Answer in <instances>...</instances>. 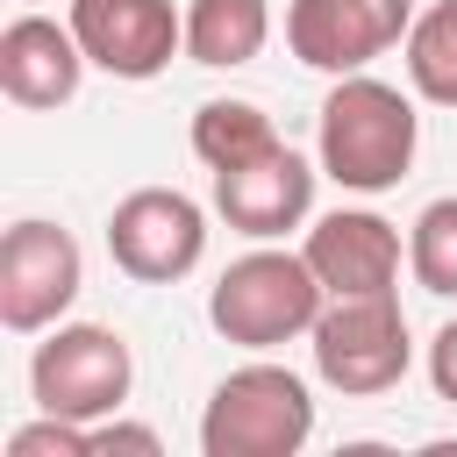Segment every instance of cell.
Listing matches in <instances>:
<instances>
[{
	"label": "cell",
	"instance_id": "8",
	"mask_svg": "<svg viewBox=\"0 0 457 457\" xmlns=\"http://www.w3.org/2000/svg\"><path fill=\"white\" fill-rule=\"evenodd\" d=\"M407 29H414V0H293L286 7V50L328 79L364 71L371 57L407 43Z\"/></svg>",
	"mask_w": 457,
	"mask_h": 457
},
{
	"label": "cell",
	"instance_id": "18",
	"mask_svg": "<svg viewBox=\"0 0 457 457\" xmlns=\"http://www.w3.org/2000/svg\"><path fill=\"white\" fill-rule=\"evenodd\" d=\"M114 450H129V457H157L164 443H157V428H143V421H93V457H114Z\"/></svg>",
	"mask_w": 457,
	"mask_h": 457
},
{
	"label": "cell",
	"instance_id": "17",
	"mask_svg": "<svg viewBox=\"0 0 457 457\" xmlns=\"http://www.w3.org/2000/svg\"><path fill=\"white\" fill-rule=\"evenodd\" d=\"M7 457H93V428L64 421V414H43V421L7 436Z\"/></svg>",
	"mask_w": 457,
	"mask_h": 457
},
{
	"label": "cell",
	"instance_id": "12",
	"mask_svg": "<svg viewBox=\"0 0 457 457\" xmlns=\"http://www.w3.org/2000/svg\"><path fill=\"white\" fill-rule=\"evenodd\" d=\"M86 79V50L71 36V21L57 29L50 14H14L0 29V93L14 107H64Z\"/></svg>",
	"mask_w": 457,
	"mask_h": 457
},
{
	"label": "cell",
	"instance_id": "13",
	"mask_svg": "<svg viewBox=\"0 0 457 457\" xmlns=\"http://www.w3.org/2000/svg\"><path fill=\"white\" fill-rule=\"evenodd\" d=\"M271 7L264 0H193L186 7V57L207 71H236L264 50Z\"/></svg>",
	"mask_w": 457,
	"mask_h": 457
},
{
	"label": "cell",
	"instance_id": "15",
	"mask_svg": "<svg viewBox=\"0 0 457 457\" xmlns=\"http://www.w3.org/2000/svg\"><path fill=\"white\" fill-rule=\"evenodd\" d=\"M407 86L428 107H457V0H436L407 29Z\"/></svg>",
	"mask_w": 457,
	"mask_h": 457
},
{
	"label": "cell",
	"instance_id": "5",
	"mask_svg": "<svg viewBox=\"0 0 457 457\" xmlns=\"http://www.w3.org/2000/svg\"><path fill=\"white\" fill-rule=\"evenodd\" d=\"M129 386H136V357L100 321H57V328H43V343L29 357L36 407L43 414H64V421H86V428L107 421V414H121Z\"/></svg>",
	"mask_w": 457,
	"mask_h": 457
},
{
	"label": "cell",
	"instance_id": "16",
	"mask_svg": "<svg viewBox=\"0 0 457 457\" xmlns=\"http://www.w3.org/2000/svg\"><path fill=\"white\" fill-rule=\"evenodd\" d=\"M407 271H414V286L421 293H457V193H443V200H428L421 214H414V228H407Z\"/></svg>",
	"mask_w": 457,
	"mask_h": 457
},
{
	"label": "cell",
	"instance_id": "6",
	"mask_svg": "<svg viewBox=\"0 0 457 457\" xmlns=\"http://www.w3.org/2000/svg\"><path fill=\"white\" fill-rule=\"evenodd\" d=\"M107 257L136 286H179L207 257V214L179 186H136L107 214Z\"/></svg>",
	"mask_w": 457,
	"mask_h": 457
},
{
	"label": "cell",
	"instance_id": "2",
	"mask_svg": "<svg viewBox=\"0 0 457 457\" xmlns=\"http://www.w3.org/2000/svg\"><path fill=\"white\" fill-rule=\"evenodd\" d=\"M321 307H328V293L300 250H250L207 293V321L236 350H278V343L307 336L321 321Z\"/></svg>",
	"mask_w": 457,
	"mask_h": 457
},
{
	"label": "cell",
	"instance_id": "4",
	"mask_svg": "<svg viewBox=\"0 0 457 457\" xmlns=\"http://www.w3.org/2000/svg\"><path fill=\"white\" fill-rule=\"evenodd\" d=\"M314 343V371L321 386H336L343 400H378L407 378L414 364V336L400 314V293H357V300H328L321 321L307 328Z\"/></svg>",
	"mask_w": 457,
	"mask_h": 457
},
{
	"label": "cell",
	"instance_id": "19",
	"mask_svg": "<svg viewBox=\"0 0 457 457\" xmlns=\"http://www.w3.org/2000/svg\"><path fill=\"white\" fill-rule=\"evenodd\" d=\"M428 386H436V400H450L457 407V314L436 328V343H428Z\"/></svg>",
	"mask_w": 457,
	"mask_h": 457
},
{
	"label": "cell",
	"instance_id": "1",
	"mask_svg": "<svg viewBox=\"0 0 457 457\" xmlns=\"http://www.w3.org/2000/svg\"><path fill=\"white\" fill-rule=\"evenodd\" d=\"M414 150H421V114L400 86H386L371 71H343L328 86L314 157L343 193H393L407 179Z\"/></svg>",
	"mask_w": 457,
	"mask_h": 457
},
{
	"label": "cell",
	"instance_id": "7",
	"mask_svg": "<svg viewBox=\"0 0 457 457\" xmlns=\"http://www.w3.org/2000/svg\"><path fill=\"white\" fill-rule=\"evenodd\" d=\"M86 286V257L71 243V228L57 221H14L0 236V328L14 336H43L64 321V307Z\"/></svg>",
	"mask_w": 457,
	"mask_h": 457
},
{
	"label": "cell",
	"instance_id": "3",
	"mask_svg": "<svg viewBox=\"0 0 457 457\" xmlns=\"http://www.w3.org/2000/svg\"><path fill=\"white\" fill-rule=\"evenodd\" d=\"M307 436H314V393L300 371H286L271 357L236 364L200 407L207 457H300Z\"/></svg>",
	"mask_w": 457,
	"mask_h": 457
},
{
	"label": "cell",
	"instance_id": "11",
	"mask_svg": "<svg viewBox=\"0 0 457 457\" xmlns=\"http://www.w3.org/2000/svg\"><path fill=\"white\" fill-rule=\"evenodd\" d=\"M300 257L314 264L328 300H357V293H393L400 278V228L371 207H336L307 228Z\"/></svg>",
	"mask_w": 457,
	"mask_h": 457
},
{
	"label": "cell",
	"instance_id": "10",
	"mask_svg": "<svg viewBox=\"0 0 457 457\" xmlns=\"http://www.w3.org/2000/svg\"><path fill=\"white\" fill-rule=\"evenodd\" d=\"M214 214L250 243H278L286 228H300L314 214V164L300 150L271 143L264 157L214 171Z\"/></svg>",
	"mask_w": 457,
	"mask_h": 457
},
{
	"label": "cell",
	"instance_id": "14",
	"mask_svg": "<svg viewBox=\"0 0 457 457\" xmlns=\"http://www.w3.org/2000/svg\"><path fill=\"white\" fill-rule=\"evenodd\" d=\"M271 143H278V129H271V114H264L257 100H200V107H193V157H200L207 171L250 164V157H264Z\"/></svg>",
	"mask_w": 457,
	"mask_h": 457
},
{
	"label": "cell",
	"instance_id": "9",
	"mask_svg": "<svg viewBox=\"0 0 457 457\" xmlns=\"http://www.w3.org/2000/svg\"><path fill=\"white\" fill-rule=\"evenodd\" d=\"M71 36L107 79H157L186 50V14L171 0H71Z\"/></svg>",
	"mask_w": 457,
	"mask_h": 457
}]
</instances>
